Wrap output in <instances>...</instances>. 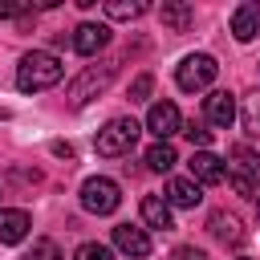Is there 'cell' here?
<instances>
[{"instance_id": "27", "label": "cell", "mask_w": 260, "mask_h": 260, "mask_svg": "<svg viewBox=\"0 0 260 260\" xmlns=\"http://www.w3.org/2000/svg\"><path fill=\"white\" fill-rule=\"evenodd\" d=\"M171 260H207V256H203L199 248H191V244H183V248H175V252H171Z\"/></svg>"}, {"instance_id": "16", "label": "cell", "mask_w": 260, "mask_h": 260, "mask_svg": "<svg viewBox=\"0 0 260 260\" xmlns=\"http://www.w3.org/2000/svg\"><path fill=\"white\" fill-rule=\"evenodd\" d=\"M191 20H195V8H191V4H183V0H167V4H162V24H167L171 32H187Z\"/></svg>"}, {"instance_id": "30", "label": "cell", "mask_w": 260, "mask_h": 260, "mask_svg": "<svg viewBox=\"0 0 260 260\" xmlns=\"http://www.w3.org/2000/svg\"><path fill=\"white\" fill-rule=\"evenodd\" d=\"M244 260H248V256H244Z\"/></svg>"}, {"instance_id": "9", "label": "cell", "mask_w": 260, "mask_h": 260, "mask_svg": "<svg viewBox=\"0 0 260 260\" xmlns=\"http://www.w3.org/2000/svg\"><path fill=\"white\" fill-rule=\"evenodd\" d=\"M110 45V28L106 24H93V20H85V24H77L73 28V49L81 53V57H93L98 49H106Z\"/></svg>"}, {"instance_id": "4", "label": "cell", "mask_w": 260, "mask_h": 260, "mask_svg": "<svg viewBox=\"0 0 260 260\" xmlns=\"http://www.w3.org/2000/svg\"><path fill=\"white\" fill-rule=\"evenodd\" d=\"M118 203H122V191H118L114 179L89 175V179L81 183V207H85V211H93V215H114Z\"/></svg>"}, {"instance_id": "15", "label": "cell", "mask_w": 260, "mask_h": 260, "mask_svg": "<svg viewBox=\"0 0 260 260\" xmlns=\"http://www.w3.org/2000/svg\"><path fill=\"white\" fill-rule=\"evenodd\" d=\"M142 219H146V228H154V232H171V228H175L171 207H167L162 195H146V199H142Z\"/></svg>"}, {"instance_id": "25", "label": "cell", "mask_w": 260, "mask_h": 260, "mask_svg": "<svg viewBox=\"0 0 260 260\" xmlns=\"http://www.w3.org/2000/svg\"><path fill=\"white\" fill-rule=\"evenodd\" d=\"M232 154H236V162H240V171H244V175H260V158H256L248 146H236Z\"/></svg>"}, {"instance_id": "3", "label": "cell", "mask_w": 260, "mask_h": 260, "mask_svg": "<svg viewBox=\"0 0 260 260\" xmlns=\"http://www.w3.org/2000/svg\"><path fill=\"white\" fill-rule=\"evenodd\" d=\"M114 73H118V61H98V65H85V69L73 77V85H69V102H73V106L93 102L98 93H106V89H110Z\"/></svg>"}, {"instance_id": "7", "label": "cell", "mask_w": 260, "mask_h": 260, "mask_svg": "<svg viewBox=\"0 0 260 260\" xmlns=\"http://www.w3.org/2000/svg\"><path fill=\"white\" fill-rule=\"evenodd\" d=\"M114 248L122 256H130V260H142V256H150V236L142 228H134V223H118L114 228Z\"/></svg>"}, {"instance_id": "29", "label": "cell", "mask_w": 260, "mask_h": 260, "mask_svg": "<svg viewBox=\"0 0 260 260\" xmlns=\"http://www.w3.org/2000/svg\"><path fill=\"white\" fill-rule=\"evenodd\" d=\"M0 118H4V114H0Z\"/></svg>"}, {"instance_id": "10", "label": "cell", "mask_w": 260, "mask_h": 260, "mask_svg": "<svg viewBox=\"0 0 260 260\" xmlns=\"http://www.w3.org/2000/svg\"><path fill=\"white\" fill-rule=\"evenodd\" d=\"M207 232H211L219 244H232V248H240V244H244V236H248L232 211H211V219H207Z\"/></svg>"}, {"instance_id": "12", "label": "cell", "mask_w": 260, "mask_h": 260, "mask_svg": "<svg viewBox=\"0 0 260 260\" xmlns=\"http://www.w3.org/2000/svg\"><path fill=\"white\" fill-rule=\"evenodd\" d=\"M187 167H191V179H195V183H223V175H228V171H223V158H215L211 150L191 154Z\"/></svg>"}, {"instance_id": "17", "label": "cell", "mask_w": 260, "mask_h": 260, "mask_svg": "<svg viewBox=\"0 0 260 260\" xmlns=\"http://www.w3.org/2000/svg\"><path fill=\"white\" fill-rule=\"evenodd\" d=\"M175 162H179V154H175L171 142H154V146L146 150V167H150V171H171Z\"/></svg>"}, {"instance_id": "28", "label": "cell", "mask_w": 260, "mask_h": 260, "mask_svg": "<svg viewBox=\"0 0 260 260\" xmlns=\"http://www.w3.org/2000/svg\"><path fill=\"white\" fill-rule=\"evenodd\" d=\"M53 154H61V158H73V146H69V142H53Z\"/></svg>"}, {"instance_id": "14", "label": "cell", "mask_w": 260, "mask_h": 260, "mask_svg": "<svg viewBox=\"0 0 260 260\" xmlns=\"http://www.w3.org/2000/svg\"><path fill=\"white\" fill-rule=\"evenodd\" d=\"M203 191L195 179H171L167 183V207H199Z\"/></svg>"}, {"instance_id": "1", "label": "cell", "mask_w": 260, "mask_h": 260, "mask_svg": "<svg viewBox=\"0 0 260 260\" xmlns=\"http://www.w3.org/2000/svg\"><path fill=\"white\" fill-rule=\"evenodd\" d=\"M61 73H65V65H61L57 53H49V49H32V53H24L20 65H16V89H20V93H41V89L57 85Z\"/></svg>"}, {"instance_id": "20", "label": "cell", "mask_w": 260, "mask_h": 260, "mask_svg": "<svg viewBox=\"0 0 260 260\" xmlns=\"http://www.w3.org/2000/svg\"><path fill=\"white\" fill-rule=\"evenodd\" d=\"M24 260H65V256H61V248L53 240H32V248H28Z\"/></svg>"}, {"instance_id": "5", "label": "cell", "mask_w": 260, "mask_h": 260, "mask_svg": "<svg viewBox=\"0 0 260 260\" xmlns=\"http://www.w3.org/2000/svg\"><path fill=\"white\" fill-rule=\"evenodd\" d=\"M215 73H219L215 57H207V53H191V57H183V61H179L175 81H179V89L195 93V89H207V85L215 81Z\"/></svg>"}, {"instance_id": "19", "label": "cell", "mask_w": 260, "mask_h": 260, "mask_svg": "<svg viewBox=\"0 0 260 260\" xmlns=\"http://www.w3.org/2000/svg\"><path fill=\"white\" fill-rule=\"evenodd\" d=\"M240 118H244V130L260 138V89L244 98V110H240Z\"/></svg>"}, {"instance_id": "22", "label": "cell", "mask_w": 260, "mask_h": 260, "mask_svg": "<svg viewBox=\"0 0 260 260\" xmlns=\"http://www.w3.org/2000/svg\"><path fill=\"white\" fill-rule=\"evenodd\" d=\"M232 179V187H236V195H244V199H252V195H260V183H256V175H244V171H236V175H228Z\"/></svg>"}, {"instance_id": "26", "label": "cell", "mask_w": 260, "mask_h": 260, "mask_svg": "<svg viewBox=\"0 0 260 260\" xmlns=\"http://www.w3.org/2000/svg\"><path fill=\"white\" fill-rule=\"evenodd\" d=\"M28 12V4H20V0H0V16H24Z\"/></svg>"}, {"instance_id": "13", "label": "cell", "mask_w": 260, "mask_h": 260, "mask_svg": "<svg viewBox=\"0 0 260 260\" xmlns=\"http://www.w3.org/2000/svg\"><path fill=\"white\" fill-rule=\"evenodd\" d=\"M256 32H260V4H240L232 12V37L248 45Z\"/></svg>"}, {"instance_id": "24", "label": "cell", "mask_w": 260, "mask_h": 260, "mask_svg": "<svg viewBox=\"0 0 260 260\" xmlns=\"http://www.w3.org/2000/svg\"><path fill=\"white\" fill-rule=\"evenodd\" d=\"M73 260H114V252H110L106 244H81V248L73 252Z\"/></svg>"}, {"instance_id": "18", "label": "cell", "mask_w": 260, "mask_h": 260, "mask_svg": "<svg viewBox=\"0 0 260 260\" xmlns=\"http://www.w3.org/2000/svg\"><path fill=\"white\" fill-rule=\"evenodd\" d=\"M142 12H146L142 0H110V4H106V16H110V20H134V16H142Z\"/></svg>"}, {"instance_id": "23", "label": "cell", "mask_w": 260, "mask_h": 260, "mask_svg": "<svg viewBox=\"0 0 260 260\" xmlns=\"http://www.w3.org/2000/svg\"><path fill=\"white\" fill-rule=\"evenodd\" d=\"M150 89H154V77H150V73H138V77L130 81V102H146Z\"/></svg>"}, {"instance_id": "11", "label": "cell", "mask_w": 260, "mask_h": 260, "mask_svg": "<svg viewBox=\"0 0 260 260\" xmlns=\"http://www.w3.org/2000/svg\"><path fill=\"white\" fill-rule=\"evenodd\" d=\"M28 228H32L28 211H20V207H0V244H20V240L28 236Z\"/></svg>"}, {"instance_id": "8", "label": "cell", "mask_w": 260, "mask_h": 260, "mask_svg": "<svg viewBox=\"0 0 260 260\" xmlns=\"http://www.w3.org/2000/svg\"><path fill=\"white\" fill-rule=\"evenodd\" d=\"M203 118H207L211 126H232V122H236V98H232L228 89H211V93L203 98Z\"/></svg>"}, {"instance_id": "6", "label": "cell", "mask_w": 260, "mask_h": 260, "mask_svg": "<svg viewBox=\"0 0 260 260\" xmlns=\"http://www.w3.org/2000/svg\"><path fill=\"white\" fill-rule=\"evenodd\" d=\"M179 126H183V114H179L175 102H154V106L146 110V130H150L158 142H167L171 134H179Z\"/></svg>"}, {"instance_id": "2", "label": "cell", "mask_w": 260, "mask_h": 260, "mask_svg": "<svg viewBox=\"0 0 260 260\" xmlns=\"http://www.w3.org/2000/svg\"><path fill=\"white\" fill-rule=\"evenodd\" d=\"M138 134H142V126H138L134 118H110V122L98 130V138H93V150H98V154H106V158L130 154V146L138 142Z\"/></svg>"}, {"instance_id": "21", "label": "cell", "mask_w": 260, "mask_h": 260, "mask_svg": "<svg viewBox=\"0 0 260 260\" xmlns=\"http://www.w3.org/2000/svg\"><path fill=\"white\" fill-rule=\"evenodd\" d=\"M179 130L191 138V146H211V130H207L203 122H195V118H191V122H183Z\"/></svg>"}]
</instances>
